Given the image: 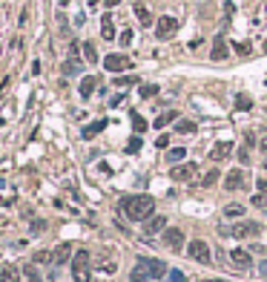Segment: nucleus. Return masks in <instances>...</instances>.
Listing matches in <instances>:
<instances>
[{
  "instance_id": "40",
  "label": "nucleus",
  "mask_w": 267,
  "mask_h": 282,
  "mask_svg": "<svg viewBox=\"0 0 267 282\" xmlns=\"http://www.w3.org/2000/svg\"><path fill=\"white\" fill-rule=\"evenodd\" d=\"M238 158H241V161H244V164H247V161H250V153H247V150H244V147H241V150H238Z\"/></svg>"
},
{
  "instance_id": "1",
  "label": "nucleus",
  "mask_w": 267,
  "mask_h": 282,
  "mask_svg": "<svg viewBox=\"0 0 267 282\" xmlns=\"http://www.w3.org/2000/svg\"><path fill=\"white\" fill-rule=\"evenodd\" d=\"M121 210H124L126 219L147 222L152 216V210H155V202H152V196H126L121 202Z\"/></svg>"
},
{
  "instance_id": "42",
  "label": "nucleus",
  "mask_w": 267,
  "mask_h": 282,
  "mask_svg": "<svg viewBox=\"0 0 267 282\" xmlns=\"http://www.w3.org/2000/svg\"><path fill=\"white\" fill-rule=\"evenodd\" d=\"M259 271H262V277H267V262H262V265H259Z\"/></svg>"
},
{
  "instance_id": "30",
  "label": "nucleus",
  "mask_w": 267,
  "mask_h": 282,
  "mask_svg": "<svg viewBox=\"0 0 267 282\" xmlns=\"http://www.w3.org/2000/svg\"><path fill=\"white\" fill-rule=\"evenodd\" d=\"M49 259H55V253H52V251H37L32 262H49Z\"/></svg>"
},
{
  "instance_id": "18",
  "label": "nucleus",
  "mask_w": 267,
  "mask_h": 282,
  "mask_svg": "<svg viewBox=\"0 0 267 282\" xmlns=\"http://www.w3.org/2000/svg\"><path fill=\"white\" fill-rule=\"evenodd\" d=\"M95 84H98V81H95L92 75H87V78L81 81V98H89V95L95 93Z\"/></svg>"
},
{
  "instance_id": "32",
  "label": "nucleus",
  "mask_w": 267,
  "mask_h": 282,
  "mask_svg": "<svg viewBox=\"0 0 267 282\" xmlns=\"http://www.w3.org/2000/svg\"><path fill=\"white\" fill-rule=\"evenodd\" d=\"M167 280L170 282H187V277H184L181 271H167Z\"/></svg>"
},
{
  "instance_id": "46",
  "label": "nucleus",
  "mask_w": 267,
  "mask_h": 282,
  "mask_svg": "<svg viewBox=\"0 0 267 282\" xmlns=\"http://www.w3.org/2000/svg\"><path fill=\"white\" fill-rule=\"evenodd\" d=\"M66 3H69V0H60V6H66Z\"/></svg>"
},
{
  "instance_id": "5",
  "label": "nucleus",
  "mask_w": 267,
  "mask_h": 282,
  "mask_svg": "<svg viewBox=\"0 0 267 282\" xmlns=\"http://www.w3.org/2000/svg\"><path fill=\"white\" fill-rule=\"evenodd\" d=\"M178 29V20L176 18H170V15H164V18H158V23H155V38L158 40H167V38H173Z\"/></svg>"
},
{
  "instance_id": "27",
  "label": "nucleus",
  "mask_w": 267,
  "mask_h": 282,
  "mask_svg": "<svg viewBox=\"0 0 267 282\" xmlns=\"http://www.w3.org/2000/svg\"><path fill=\"white\" fill-rule=\"evenodd\" d=\"M236 107L238 110H250V107H253V98H250V95H236Z\"/></svg>"
},
{
  "instance_id": "4",
  "label": "nucleus",
  "mask_w": 267,
  "mask_h": 282,
  "mask_svg": "<svg viewBox=\"0 0 267 282\" xmlns=\"http://www.w3.org/2000/svg\"><path fill=\"white\" fill-rule=\"evenodd\" d=\"M187 253L198 262V265H210L213 262V253H210V245L204 242V239H193L190 242V248H187Z\"/></svg>"
},
{
  "instance_id": "9",
  "label": "nucleus",
  "mask_w": 267,
  "mask_h": 282,
  "mask_svg": "<svg viewBox=\"0 0 267 282\" xmlns=\"http://www.w3.org/2000/svg\"><path fill=\"white\" fill-rule=\"evenodd\" d=\"M244 170H230L227 173V179H224V190H230V193H236V190L244 188Z\"/></svg>"
},
{
  "instance_id": "45",
  "label": "nucleus",
  "mask_w": 267,
  "mask_h": 282,
  "mask_svg": "<svg viewBox=\"0 0 267 282\" xmlns=\"http://www.w3.org/2000/svg\"><path fill=\"white\" fill-rule=\"evenodd\" d=\"M204 282H224V280H204Z\"/></svg>"
},
{
  "instance_id": "35",
  "label": "nucleus",
  "mask_w": 267,
  "mask_h": 282,
  "mask_svg": "<svg viewBox=\"0 0 267 282\" xmlns=\"http://www.w3.org/2000/svg\"><path fill=\"white\" fill-rule=\"evenodd\" d=\"M129 282H149V277H144L141 271H132V274H129Z\"/></svg>"
},
{
  "instance_id": "31",
  "label": "nucleus",
  "mask_w": 267,
  "mask_h": 282,
  "mask_svg": "<svg viewBox=\"0 0 267 282\" xmlns=\"http://www.w3.org/2000/svg\"><path fill=\"white\" fill-rule=\"evenodd\" d=\"M138 93H141V98H152V95L158 93V87H149V84H144V87H141Z\"/></svg>"
},
{
  "instance_id": "37",
  "label": "nucleus",
  "mask_w": 267,
  "mask_h": 282,
  "mask_svg": "<svg viewBox=\"0 0 267 282\" xmlns=\"http://www.w3.org/2000/svg\"><path fill=\"white\" fill-rule=\"evenodd\" d=\"M253 205H256V207H267V196H262V193L253 196Z\"/></svg>"
},
{
  "instance_id": "20",
  "label": "nucleus",
  "mask_w": 267,
  "mask_h": 282,
  "mask_svg": "<svg viewBox=\"0 0 267 282\" xmlns=\"http://www.w3.org/2000/svg\"><path fill=\"white\" fill-rule=\"evenodd\" d=\"M101 35H104L107 40H115V26H112V18H104V23H101Z\"/></svg>"
},
{
  "instance_id": "13",
  "label": "nucleus",
  "mask_w": 267,
  "mask_h": 282,
  "mask_svg": "<svg viewBox=\"0 0 267 282\" xmlns=\"http://www.w3.org/2000/svg\"><path fill=\"white\" fill-rule=\"evenodd\" d=\"M230 259H233V262H236L238 268H244V271H247V268H250V265H253V256H250V253L244 251V248H236V251L230 253Z\"/></svg>"
},
{
  "instance_id": "10",
  "label": "nucleus",
  "mask_w": 267,
  "mask_h": 282,
  "mask_svg": "<svg viewBox=\"0 0 267 282\" xmlns=\"http://www.w3.org/2000/svg\"><path fill=\"white\" fill-rule=\"evenodd\" d=\"M196 170H198V167L190 164V161H187V164H176V167H173V179H176V182H190V179L196 176Z\"/></svg>"
},
{
  "instance_id": "19",
  "label": "nucleus",
  "mask_w": 267,
  "mask_h": 282,
  "mask_svg": "<svg viewBox=\"0 0 267 282\" xmlns=\"http://www.w3.org/2000/svg\"><path fill=\"white\" fill-rule=\"evenodd\" d=\"M135 15H138L141 26H149V23H152V18H149V9L144 6V3H135Z\"/></svg>"
},
{
  "instance_id": "47",
  "label": "nucleus",
  "mask_w": 267,
  "mask_h": 282,
  "mask_svg": "<svg viewBox=\"0 0 267 282\" xmlns=\"http://www.w3.org/2000/svg\"><path fill=\"white\" fill-rule=\"evenodd\" d=\"M265 49H267V43H265Z\"/></svg>"
},
{
  "instance_id": "3",
  "label": "nucleus",
  "mask_w": 267,
  "mask_h": 282,
  "mask_svg": "<svg viewBox=\"0 0 267 282\" xmlns=\"http://www.w3.org/2000/svg\"><path fill=\"white\" fill-rule=\"evenodd\" d=\"M72 274H75V282H89V253L78 251L72 256Z\"/></svg>"
},
{
  "instance_id": "6",
  "label": "nucleus",
  "mask_w": 267,
  "mask_h": 282,
  "mask_svg": "<svg viewBox=\"0 0 267 282\" xmlns=\"http://www.w3.org/2000/svg\"><path fill=\"white\" fill-rule=\"evenodd\" d=\"M227 233H233L236 239H250V236H259V233H262V225H259V222H238L236 227H230Z\"/></svg>"
},
{
  "instance_id": "28",
  "label": "nucleus",
  "mask_w": 267,
  "mask_h": 282,
  "mask_svg": "<svg viewBox=\"0 0 267 282\" xmlns=\"http://www.w3.org/2000/svg\"><path fill=\"white\" fill-rule=\"evenodd\" d=\"M84 55H87L89 63H98V52H95V46H92V43H84Z\"/></svg>"
},
{
  "instance_id": "2",
  "label": "nucleus",
  "mask_w": 267,
  "mask_h": 282,
  "mask_svg": "<svg viewBox=\"0 0 267 282\" xmlns=\"http://www.w3.org/2000/svg\"><path fill=\"white\" fill-rule=\"evenodd\" d=\"M135 271H141L144 277L149 280H158V277H167V265L161 262V259H138V265H135Z\"/></svg>"
},
{
  "instance_id": "44",
  "label": "nucleus",
  "mask_w": 267,
  "mask_h": 282,
  "mask_svg": "<svg viewBox=\"0 0 267 282\" xmlns=\"http://www.w3.org/2000/svg\"><path fill=\"white\" fill-rule=\"evenodd\" d=\"M121 0H107V6H118Z\"/></svg>"
},
{
  "instance_id": "24",
  "label": "nucleus",
  "mask_w": 267,
  "mask_h": 282,
  "mask_svg": "<svg viewBox=\"0 0 267 282\" xmlns=\"http://www.w3.org/2000/svg\"><path fill=\"white\" fill-rule=\"evenodd\" d=\"M23 274H26V280H29V282H43V280H40V271H37L32 262L26 265V268H23Z\"/></svg>"
},
{
  "instance_id": "14",
  "label": "nucleus",
  "mask_w": 267,
  "mask_h": 282,
  "mask_svg": "<svg viewBox=\"0 0 267 282\" xmlns=\"http://www.w3.org/2000/svg\"><path fill=\"white\" fill-rule=\"evenodd\" d=\"M0 282H20V271L15 265H3L0 268Z\"/></svg>"
},
{
  "instance_id": "29",
  "label": "nucleus",
  "mask_w": 267,
  "mask_h": 282,
  "mask_svg": "<svg viewBox=\"0 0 267 282\" xmlns=\"http://www.w3.org/2000/svg\"><path fill=\"white\" fill-rule=\"evenodd\" d=\"M132 127H135V132H144V130H147V121H144L138 113H132Z\"/></svg>"
},
{
  "instance_id": "16",
  "label": "nucleus",
  "mask_w": 267,
  "mask_h": 282,
  "mask_svg": "<svg viewBox=\"0 0 267 282\" xmlns=\"http://www.w3.org/2000/svg\"><path fill=\"white\" fill-rule=\"evenodd\" d=\"M173 121H176V110H167V113H161V115L152 121V127H155V130H164V127L173 124Z\"/></svg>"
},
{
  "instance_id": "8",
  "label": "nucleus",
  "mask_w": 267,
  "mask_h": 282,
  "mask_svg": "<svg viewBox=\"0 0 267 282\" xmlns=\"http://www.w3.org/2000/svg\"><path fill=\"white\" fill-rule=\"evenodd\" d=\"M132 63L126 55H107V61H104V69L107 72H124V69H129Z\"/></svg>"
},
{
  "instance_id": "11",
  "label": "nucleus",
  "mask_w": 267,
  "mask_h": 282,
  "mask_svg": "<svg viewBox=\"0 0 267 282\" xmlns=\"http://www.w3.org/2000/svg\"><path fill=\"white\" fill-rule=\"evenodd\" d=\"M161 230H167V216H152V219L144 222V233L147 236H155Z\"/></svg>"
},
{
  "instance_id": "25",
  "label": "nucleus",
  "mask_w": 267,
  "mask_h": 282,
  "mask_svg": "<svg viewBox=\"0 0 267 282\" xmlns=\"http://www.w3.org/2000/svg\"><path fill=\"white\" fill-rule=\"evenodd\" d=\"M198 127L193 124V121H178L176 124V132H184V135H190V132H196Z\"/></svg>"
},
{
  "instance_id": "39",
  "label": "nucleus",
  "mask_w": 267,
  "mask_h": 282,
  "mask_svg": "<svg viewBox=\"0 0 267 282\" xmlns=\"http://www.w3.org/2000/svg\"><path fill=\"white\" fill-rule=\"evenodd\" d=\"M259 193H262V196H267V179H259Z\"/></svg>"
},
{
  "instance_id": "23",
  "label": "nucleus",
  "mask_w": 267,
  "mask_h": 282,
  "mask_svg": "<svg viewBox=\"0 0 267 282\" xmlns=\"http://www.w3.org/2000/svg\"><path fill=\"white\" fill-rule=\"evenodd\" d=\"M60 69H63V75H78V72H81V63L75 61V58H69V61L60 66Z\"/></svg>"
},
{
  "instance_id": "36",
  "label": "nucleus",
  "mask_w": 267,
  "mask_h": 282,
  "mask_svg": "<svg viewBox=\"0 0 267 282\" xmlns=\"http://www.w3.org/2000/svg\"><path fill=\"white\" fill-rule=\"evenodd\" d=\"M121 43H124V46H129V43H132V29L121 32Z\"/></svg>"
},
{
  "instance_id": "43",
  "label": "nucleus",
  "mask_w": 267,
  "mask_h": 282,
  "mask_svg": "<svg viewBox=\"0 0 267 282\" xmlns=\"http://www.w3.org/2000/svg\"><path fill=\"white\" fill-rule=\"evenodd\" d=\"M262 153H265V156H267V138H265V141H262Z\"/></svg>"
},
{
  "instance_id": "34",
  "label": "nucleus",
  "mask_w": 267,
  "mask_h": 282,
  "mask_svg": "<svg viewBox=\"0 0 267 282\" xmlns=\"http://www.w3.org/2000/svg\"><path fill=\"white\" fill-rule=\"evenodd\" d=\"M138 150H141V138L135 135V138H132V141L126 144V153H138Z\"/></svg>"
},
{
  "instance_id": "33",
  "label": "nucleus",
  "mask_w": 267,
  "mask_h": 282,
  "mask_svg": "<svg viewBox=\"0 0 267 282\" xmlns=\"http://www.w3.org/2000/svg\"><path fill=\"white\" fill-rule=\"evenodd\" d=\"M215 179H218V170H213V173H207V176L201 179V185H204V188H210V185H215Z\"/></svg>"
},
{
  "instance_id": "21",
  "label": "nucleus",
  "mask_w": 267,
  "mask_h": 282,
  "mask_svg": "<svg viewBox=\"0 0 267 282\" xmlns=\"http://www.w3.org/2000/svg\"><path fill=\"white\" fill-rule=\"evenodd\" d=\"M224 216H227V219H238V216H244V205H227V207H224Z\"/></svg>"
},
{
  "instance_id": "22",
  "label": "nucleus",
  "mask_w": 267,
  "mask_h": 282,
  "mask_svg": "<svg viewBox=\"0 0 267 282\" xmlns=\"http://www.w3.org/2000/svg\"><path fill=\"white\" fill-rule=\"evenodd\" d=\"M69 256H72V245H60L58 251H55V262H69Z\"/></svg>"
},
{
  "instance_id": "17",
  "label": "nucleus",
  "mask_w": 267,
  "mask_h": 282,
  "mask_svg": "<svg viewBox=\"0 0 267 282\" xmlns=\"http://www.w3.org/2000/svg\"><path fill=\"white\" fill-rule=\"evenodd\" d=\"M101 130H107V121H95V124L84 127V132H81V135H84V138L89 141V138H95V135H98Z\"/></svg>"
},
{
  "instance_id": "12",
  "label": "nucleus",
  "mask_w": 267,
  "mask_h": 282,
  "mask_svg": "<svg viewBox=\"0 0 267 282\" xmlns=\"http://www.w3.org/2000/svg\"><path fill=\"white\" fill-rule=\"evenodd\" d=\"M230 153H233V144H230V141H218V144L210 150V158H213V161H224V158H230Z\"/></svg>"
},
{
  "instance_id": "7",
  "label": "nucleus",
  "mask_w": 267,
  "mask_h": 282,
  "mask_svg": "<svg viewBox=\"0 0 267 282\" xmlns=\"http://www.w3.org/2000/svg\"><path fill=\"white\" fill-rule=\"evenodd\" d=\"M164 245H167L170 251H181V248H184V233H181L178 227H167V230H164Z\"/></svg>"
},
{
  "instance_id": "15",
  "label": "nucleus",
  "mask_w": 267,
  "mask_h": 282,
  "mask_svg": "<svg viewBox=\"0 0 267 282\" xmlns=\"http://www.w3.org/2000/svg\"><path fill=\"white\" fill-rule=\"evenodd\" d=\"M210 58H213V61H224V58H227V43H224L221 38H215V43H213V52H210Z\"/></svg>"
},
{
  "instance_id": "38",
  "label": "nucleus",
  "mask_w": 267,
  "mask_h": 282,
  "mask_svg": "<svg viewBox=\"0 0 267 282\" xmlns=\"http://www.w3.org/2000/svg\"><path fill=\"white\" fill-rule=\"evenodd\" d=\"M115 84H118V87H132V84H135V78H118Z\"/></svg>"
},
{
  "instance_id": "26",
  "label": "nucleus",
  "mask_w": 267,
  "mask_h": 282,
  "mask_svg": "<svg viewBox=\"0 0 267 282\" xmlns=\"http://www.w3.org/2000/svg\"><path fill=\"white\" fill-rule=\"evenodd\" d=\"M184 156H187V150H184V147H176V150H170V153H167V158H170L173 164H178V161H184Z\"/></svg>"
},
{
  "instance_id": "41",
  "label": "nucleus",
  "mask_w": 267,
  "mask_h": 282,
  "mask_svg": "<svg viewBox=\"0 0 267 282\" xmlns=\"http://www.w3.org/2000/svg\"><path fill=\"white\" fill-rule=\"evenodd\" d=\"M170 144V135H158V147H167Z\"/></svg>"
}]
</instances>
